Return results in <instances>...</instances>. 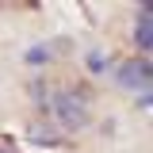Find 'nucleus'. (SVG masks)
Masks as SVG:
<instances>
[{
	"label": "nucleus",
	"instance_id": "obj_1",
	"mask_svg": "<svg viewBox=\"0 0 153 153\" xmlns=\"http://www.w3.org/2000/svg\"><path fill=\"white\" fill-rule=\"evenodd\" d=\"M46 115L54 119L57 134H76L92 123V92L84 84H65V88H50V103Z\"/></svg>",
	"mask_w": 153,
	"mask_h": 153
},
{
	"label": "nucleus",
	"instance_id": "obj_2",
	"mask_svg": "<svg viewBox=\"0 0 153 153\" xmlns=\"http://www.w3.org/2000/svg\"><path fill=\"white\" fill-rule=\"evenodd\" d=\"M115 76H119V84L123 88H130V92H149L153 84V61L149 57H126L119 69H115Z\"/></svg>",
	"mask_w": 153,
	"mask_h": 153
},
{
	"label": "nucleus",
	"instance_id": "obj_3",
	"mask_svg": "<svg viewBox=\"0 0 153 153\" xmlns=\"http://www.w3.org/2000/svg\"><path fill=\"white\" fill-rule=\"evenodd\" d=\"M134 46H138L142 57H149V50H153V4H142V8H138V19H134Z\"/></svg>",
	"mask_w": 153,
	"mask_h": 153
},
{
	"label": "nucleus",
	"instance_id": "obj_4",
	"mask_svg": "<svg viewBox=\"0 0 153 153\" xmlns=\"http://www.w3.org/2000/svg\"><path fill=\"white\" fill-rule=\"evenodd\" d=\"M54 57H57V42H35V46H27V50H23V61H27L31 69L50 65Z\"/></svg>",
	"mask_w": 153,
	"mask_h": 153
},
{
	"label": "nucleus",
	"instance_id": "obj_5",
	"mask_svg": "<svg viewBox=\"0 0 153 153\" xmlns=\"http://www.w3.org/2000/svg\"><path fill=\"white\" fill-rule=\"evenodd\" d=\"M27 138H31L35 146H61V138H65V134L46 130V119H42V123H31V126H27Z\"/></svg>",
	"mask_w": 153,
	"mask_h": 153
},
{
	"label": "nucleus",
	"instance_id": "obj_6",
	"mask_svg": "<svg viewBox=\"0 0 153 153\" xmlns=\"http://www.w3.org/2000/svg\"><path fill=\"white\" fill-rule=\"evenodd\" d=\"M84 65H88V73H103V69H107V57L100 54V50H92V54L84 57Z\"/></svg>",
	"mask_w": 153,
	"mask_h": 153
},
{
	"label": "nucleus",
	"instance_id": "obj_7",
	"mask_svg": "<svg viewBox=\"0 0 153 153\" xmlns=\"http://www.w3.org/2000/svg\"><path fill=\"white\" fill-rule=\"evenodd\" d=\"M0 153H16V149H12V146H0Z\"/></svg>",
	"mask_w": 153,
	"mask_h": 153
}]
</instances>
